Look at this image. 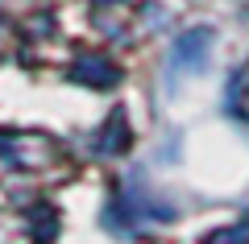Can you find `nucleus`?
I'll list each match as a JSON object with an SVG mask.
<instances>
[{
    "mask_svg": "<svg viewBox=\"0 0 249 244\" xmlns=\"http://www.w3.org/2000/svg\"><path fill=\"white\" fill-rule=\"evenodd\" d=\"M204 244H249V219H245V224H232V228H220V232H212Z\"/></svg>",
    "mask_w": 249,
    "mask_h": 244,
    "instance_id": "obj_4",
    "label": "nucleus"
},
{
    "mask_svg": "<svg viewBox=\"0 0 249 244\" xmlns=\"http://www.w3.org/2000/svg\"><path fill=\"white\" fill-rule=\"evenodd\" d=\"M71 79L83 83V87H116L121 83V66L104 54H79L71 66Z\"/></svg>",
    "mask_w": 249,
    "mask_h": 244,
    "instance_id": "obj_2",
    "label": "nucleus"
},
{
    "mask_svg": "<svg viewBox=\"0 0 249 244\" xmlns=\"http://www.w3.org/2000/svg\"><path fill=\"white\" fill-rule=\"evenodd\" d=\"M208 46H212V29H208V25L178 33V42L170 46V54H166V70H170L175 79L204 70V66H208Z\"/></svg>",
    "mask_w": 249,
    "mask_h": 244,
    "instance_id": "obj_1",
    "label": "nucleus"
},
{
    "mask_svg": "<svg viewBox=\"0 0 249 244\" xmlns=\"http://www.w3.org/2000/svg\"><path fill=\"white\" fill-rule=\"evenodd\" d=\"M129 141H133L129 120H124V112L116 108V112L104 120V129L96 132V141H91V145H96V153H124V149H129Z\"/></svg>",
    "mask_w": 249,
    "mask_h": 244,
    "instance_id": "obj_3",
    "label": "nucleus"
}]
</instances>
